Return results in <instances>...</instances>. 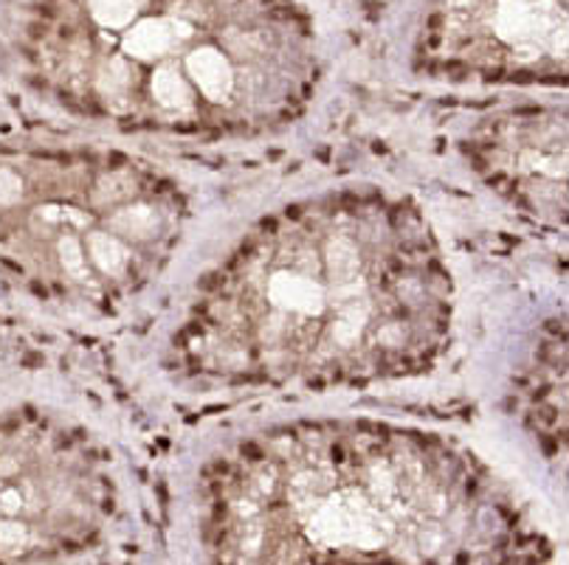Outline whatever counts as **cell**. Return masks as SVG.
Here are the masks:
<instances>
[{"label": "cell", "instance_id": "obj_2", "mask_svg": "<svg viewBox=\"0 0 569 565\" xmlns=\"http://www.w3.org/2000/svg\"><path fill=\"white\" fill-rule=\"evenodd\" d=\"M207 546L223 563H533L539 532L473 453L381 422L257 433L209 475Z\"/></svg>", "mask_w": 569, "mask_h": 565}, {"label": "cell", "instance_id": "obj_3", "mask_svg": "<svg viewBox=\"0 0 569 565\" xmlns=\"http://www.w3.org/2000/svg\"><path fill=\"white\" fill-rule=\"evenodd\" d=\"M82 23L43 54L66 108L144 133L218 139L297 119L316 88L310 51L266 23L156 0H82Z\"/></svg>", "mask_w": 569, "mask_h": 565}, {"label": "cell", "instance_id": "obj_1", "mask_svg": "<svg viewBox=\"0 0 569 565\" xmlns=\"http://www.w3.org/2000/svg\"><path fill=\"white\" fill-rule=\"evenodd\" d=\"M451 315L455 282L423 214L339 194L251 231L203 282L178 343L218 383L367 385L429 369Z\"/></svg>", "mask_w": 569, "mask_h": 565}, {"label": "cell", "instance_id": "obj_4", "mask_svg": "<svg viewBox=\"0 0 569 565\" xmlns=\"http://www.w3.org/2000/svg\"><path fill=\"white\" fill-rule=\"evenodd\" d=\"M0 216L40 287L113 307L161 276L187 229L176 183L121 152L0 163ZM18 256V259H20Z\"/></svg>", "mask_w": 569, "mask_h": 565}, {"label": "cell", "instance_id": "obj_6", "mask_svg": "<svg viewBox=\"0 0 569 565\" xmlns=\"http://www.w3.org/2000/svg\"><path fill=\"white\" fill-rule=\"evenodd\" d=\"M485 183L541 223H567V110L533 108L491 115L468 139Z\"/></svg>", "mask_w": 569, "mask_h": 565}, {"label": "cell", "instance_id": "obj_5", "mask_svg": "<svg viewBox=\"0 0 569 565\" xmlns=\"http://www.w3.org/2000/svg\"><path fill=\"white\" fill-rule=\"evenodd\" d=\"M426 57L455 82H563L567 0H457Z\"/></svg>", "mask_w": 569, "mask_h": 565}]
</instances>
